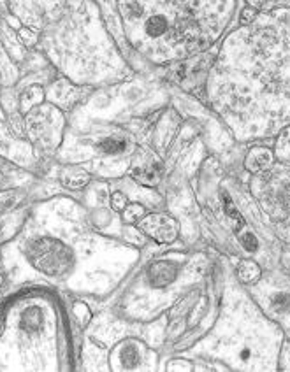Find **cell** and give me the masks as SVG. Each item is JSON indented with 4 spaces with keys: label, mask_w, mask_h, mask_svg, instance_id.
Listing matches in <instances>:
<instances>
[{
    "label": "cell",
    "mask_w": 290,
    "mask_h": 372,
    "mask_svg": "<svg viewBox=\"0 0 290 372\" xmlns=\"http://www.w3.org/2000/svg\"><path fill=\"white\" fill-rule=\"evenodd\" d=\"M209 98L229 120H290V9L257 14L227 37Z\"/></svg>",
    "instance_id": "obj_1"
},
{
    "label": "cell",
    "mask_w": 290,
    "mask_h": 372,
    "mask_svg": "<svg viewBox=\"0 0 290 372\" xmlns=\"http://www.w3.org/2000/svg\"><path fill=\"white\" fill-rule=\"evenodd\" d=\"M234 11V0H122L132 46L155 64L208 50Z\"/></svg>",
    "instance_id": "obj_2"
},
{
    "label": "cell",
    "mask_w": 290,
    "mask_h": 372,
    "mask_svg": "<svg viewBox=\"0 0 290 372\" xmlns=\"http://www.w3.org/2000/svg\"><path fill=\"white\" fill-rule=\"evenodd\" d=\"M143 228L148 233H151V237L162 240V243L173 239L174 228H173V225L169 223V220H164V218H158V216L148 218V220H144Z\"/></svg>",
    "instance_id": "obj_3"
},
{
    "label": "cell",
    "mask_w": 290,
    "mask_h": 372,
    "mask_svg": "<svg viewBox=\"0 0 290 372\" xmlns=\"http://www.w3.org/2000/svg\"><path fill=\"white\" fill-rule=\"evenodd\" d=\"M100 151L108 153V155H118L127 149V141L122 137H108L99 144Z\"/></svg>",
    "instance_id": "obj_4"
},
{
    "label": "cell",
    "mask_w": 290,
    "mask_h": 372,
    "mask_svg": "<svg viewBox=\"0 0 290 372\" xmlns=\"http://www.w3.org/2000/svg\"><path fill=\"white\" fill-rule=\"evenodd\" d=\"M252 7L259 9H280V7H289L290 0H248Z\"/></svg>",
    "instance_id": "obj_5"
},
{
    "label": "cell",
    "mask_w": 290,
    "mask_h": 372,
    "mask_svg": "<svg viewBox=\"0 0 290 372\" xmlns=\"http://www.w3.org/2000/svg\"><path fill=\"white\" fill-rule=\"evenodd\" d=\"M132 174L137 178V180L143 181V183L153 185L157 183L158 180V173L155 169H136Z\"/></svg>",
    "instance_id": "obj_6"
},
{
    "label": "cell",
    "mask_w": 290,
    "mask_h": 372,
    "mask_svg": "<svg viewBox=\"0 0 290 372\" xmlns=\"http://www.w3.org/2000/svg\"><path fill=\"white\" fill-rule=\"evenodd\" d=\"M125 197L122 195V193H116L115 199H113V206L116 207V209H123V206H125Z\"/></svg>",
    "instance_id": "obj_7"
}]
</instances>
